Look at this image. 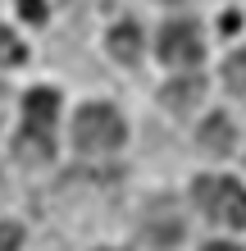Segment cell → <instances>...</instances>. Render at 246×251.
<instances>
[{"instance_id": "cell-1", "label": "cell", "mask_w": 246, "mask_h": 251, "mask_svg": "<svg viewBox=\"0 0 246 251\" xmlns=\"http://www.w3.org/2000/svg\"><path fill=\"white\" fill-rule=\"evenodd\" d=\"M55 114H60V96L50 87H37V92L23 96V132L14 142L23 165H46L50 151H55Z\"/></svg>"}, {"instance_id": "cell-2", "label": "cell", "mask_w": 246, "mask_h": 251, "mask_svg": "<svg viewBox=\"0 0 246 251\" xmlns=\"http://www.w3.org/2000/svg\"><path fill=\"white\" fill-rule=\"evenodd\" d=\"M73 146L82 155H110L123 146V119L114 105H82L73 119Z\"/></svg>"}, {"instance_id": "cell-3", "label": "cell", "mask_w": 246, "mask_h": 251, "mask_svg": "<svg viewBox=\"0 0 246 251\" xmlns=\"http://www.w3.org/2000/svg\"><path fill=\"white\" fill-rule=\"evenodd\" d=\"M196 205L205 210V219H219L228 228H246V187L233 183V178H196L192 187Z\"/></svg>"}, {"instance_id": "cell-4", "label": "cell", "mask_w": 246, "mask_h": 251, "mask_svg": "<svg viewBox=\"0 0 246 251\" xmlns=\"http://www.w3.org/2000/svg\"><path fill=\"white\" fill-rule=\"evenodd\" d=\"M160 60L164 64H178V69H192L201 60V27L192 19L164 23V32H160Z\"/></svg>"}, {"instance_id": "cell-5", "label": "cell", "mask_w": 246, "mask_h": 251, "mask_svg": "<svg viewBox=\"0 0 246 251\" xmlns=\"http://www.w3.org/2000/svg\"><path fill=\"white\" fill-rule=\"evenodd\" d=\"M201 151L205 155H228L233 151V119L228 114H210L205 124H201Z\"/></svg>"}, {"instance_id": "cell-6", "label": "cell", "mask_w": 246, "mask_h": 251, "mask_svg": "<svg viewBox=\"0 0 246 251\" xmlns=\"http://www.w3.org/2000/svg\"><path fill=\"white\" fill-rule=\"evenodd\" d=\"M201 92H205V82L187 73V78H178V82H169V87H164V105H169L173 114H187V110L201 100Z\"/></svg>"}, {"instance_id": "cell-7", "label": "cell", "mask_w": 246, "mask_h": 251, "mask_svg": "<svg viewBox=\"0 0 246 251\" xmlns=\"http://www.w3.org/2000/svg\"><path fill=\"white\" fill-rule=\"evenodd\" d=\"M110 55H114V60H123V64H133L137 55H141V27L137 23L110 27Z\"/></svg>"}, {"instance_id": "cell-8", "label": "cell", "mask_w": 246, "mask_h": 251, "mask_svg": "<svg viewBox=\"0 0 246 251\" xmlns=\"http://www.w3.org/2000/svg\"><path fill=\"white\" fill-rule=\"evenodd\" d=\"M224 82L233 87L237 96H246V50H237V55H228V64H224Z\"/></svg>"}, {"instance_id": "cell-9", "label": "cell", "mask_w": 246, "mask_h": 251, "mask_svg": "<svg viewBox=\"0 0 246 251\" xmlns=\"http://www.w3.org/2000/svg\"><path fill=\"white\" fill-rule=\"evenodd\" d=\"M23 60V46H19V37L9 32V27H0V69L5 64H19Z\"/></svg>"}, {"instance_id": "cell-10", "label": "cell", "mask_w": 246, "mask_h": 251, "mask_svg": "<svg viewBox=\"0 0 246 251\" xmlns=\"http://www.w3.org/2000/svg\"><path fill=\"white\" fill-rule=\"evenodd\" d=\"M14 5H19V14H23L27 23H41V19H46V0H14Z\"/></svg>"}, {"instance_id": "cell-11", "label": "cell", "mask_w": 246, "mask_h": 251, "mask_svg": "<svg viewBox=\"0 0 246 251\" xmlns=\"http://www.w3.org/2000/svg\"><path fill=\"white\" fill-rule=\"evenodd\" d=\"M19 242H23L19 224H0V251H19Z\"/></svg>"}, {"instance_id": "cell-12", "label": "cell", "mask_w": 246, "mask_h": 251, "mask_svg": "<svg viewBox=\"0 0 246 251\" xmlns=\"http://www.w3.org/2000/svg\"><path fill=\"white\" fill-rule=\"evenodd\" d=\"M205 251H237V247H228V242H214V247H205Z\"/></svg>"}, {"instance_id": "cell-13", "label": "cell", "mask_w": 246, "mask_h": 251, "mask_svg": "<svg viewBox=\"0 0 246 251\" xmlns=\"http://www.w3.org/2000/svg\"><path fill=\"white\" fill-rule=\"evenodd\" d=\"M169 5H182V0H169Z\"/></svg>"}]
</instances>
